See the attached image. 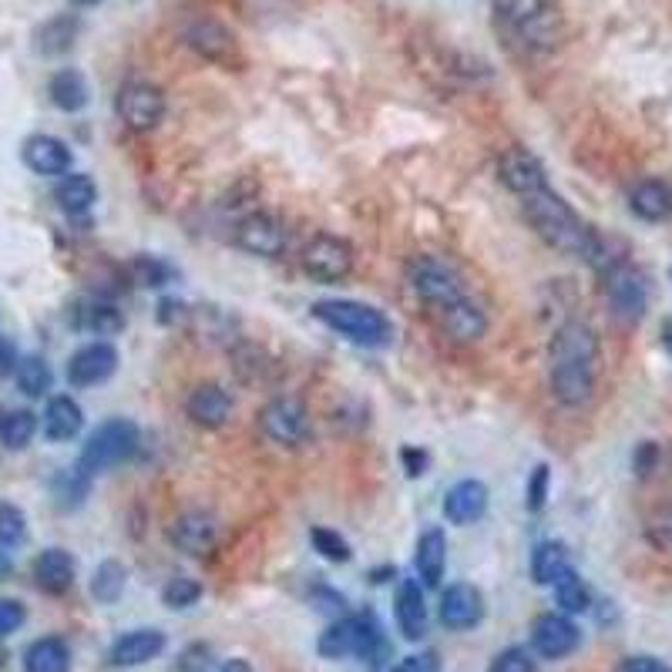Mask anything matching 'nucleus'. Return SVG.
<instances>
[{"mask_svg": "<svg viewBox=\"0 0 672 672\" xmlns=\"http://www.w3.org/2000/svg\"><path fill=\"white\" fill-rule=\"evenodd\" d=\"M662 344H665V350L672 354V319L662 323Z\"/></svg>", "mask_w": 672, "mask_h": 672, "instance_id": "obj_57", "label": "nucleus"}, {"mask_svg": "<svg viewBox=\"0 0 672 672\" xmlns=\"http://www.w3.org/2000/svg\"><path fill=\"white\" fill-rule=\"evenodd\" d=\"M209 665H213V649L202 646V642H195V646H188V649L178 655L175 672H209Z\"/></svg>", "mask_w": 672, "mask_h": 672, "instance_id": "obj_48", "label": "nucleus"}, {"mask_svg": "<svg viewBox=\"0 0 672 672\" xmlns=\"http://www.w3.org/2000/svg\"><path fill=\"white\" fill-rule=\"evenodd\" d=\"M521 206H524V216L534 226V232L542 236L552 249H559L565 256H575V259H585L595 269H605L609 262H616V259H609V252H605L601 236L578 219V213L568 206L559 192H552V185L542 188V192L524 195Z\"/></svg>", "mask_w": 672, "mask_h": 672, "instance_id": "obj_2", "label": "nucleus"}, {"mask_svg": "<svg viewBox=\"0 0 672 672\" xmlns=\"http://www.w3.org/2000/svg\"><path fill=\"white\" fill-rule=\"evenodd\" d=\"M310 545H313L326 562H336V565H344V562L354 559L350 542H347L340 531H333V528H313V531H310Z\"/></svg>", "mask_w": 672, "mask_h": 672, "instance_id": "obj_40", "label": "nucleus"}, {"mask_svg": "<svg viewBox=\"0 0 672 672\" xmlns=\"http://www.w3.org/2000/svg\"><path fill=\"white\" fill-rule=\"evenodd\" d=\"M387 575H397L393 568H380V572H373V582H387Z\"/></svg>", "mask_w": 672, "mask_h": 672, "instance_id": "obj_58", "label": "nucleus"}, {"mask_svg": "<svg viewBox=\"0 0 672 672\" xmlns=\"http://www.w3.org/2000/svg\"><path fill=\"white\" fill-rule=\"evenodd\" d=\"M118 370V350L108 340L85 344L78 354L67 360V383L72 387H95L105 383Z\"/></svg>", "mask_w": 672, "mask_h": 672, "instance_id": "obj_14", "label": "nucleus"}, {"mask_svg": "<svg viewBox=\"0 0 672 672\" xmlns=\"http://www.w3.org/2000/svg\"><path fill=\"white\" fill-rule=\"evenodd\" d=\"M498 175H501L505 188L514 192L518 198H524V195H531V192L549 188L545 165L538 162L528 149H508V152L498 159Z\"/></svg>", "mask_w": 672, "mask_h": 672, "instance_id": "obj_16", "label": "nucleus"}, {"mask_svg": "<svg viewBox=\"0 0 672 672\" xmlns=\"http://www.w3.org/2000/svg\"><path fill=\"white\" fill-rule=\"evenodd\" d=\"M14 380H18V390L24 397H44L51 390V367L41 360V357H21L18 367H14Z\"/></svg>", "mask_w": 672, "mask_h": 672, "instance_id": "obj_37", "label": "nucleus"}, {"mask_svg": "<svg viewBox=\"0 0 672 672\" xmlns=\"http://www.w3.org/2000/svg\"><path fill=\"white\" fill-rule=\"evenodd\" d=\"M568 568V549L562 542H542L531 552V578L538 585H555V578Z\"/></svg>", "mask_w": 672, "mask_h": 672, "instance_id": "obj_33", "label": "nucleus"}, {"mask_svg": "<svg viewBox=\"0 0 672 672\" xmlns=\"http://www.w3.org/2000/svg\"><path fill=\"white\" fill-rule=\"evenodd\" d=\"M655 460H659V447H655L652 441H646V444H639V447H636V457H632V464H636V470H639L642 478H649V475H652Z\"/></svg>", "mask_w": 672, "mask_h": 672, "instance_id": "obj_51", "label": "nucleus"}, {"mask_svg": "<svg viewBox=\"0 0 672 672\" xmlns=\"http://www.w3.org/2000/svg\"><path fill=\"white\" fill-rule=\"evenodd\" d=\"M169 538H172V545H178L188 555H206L219 542V524L206 511H185L172 521Z\"/></svg>", "mask_w": 672, "mask_h": 672, "instance_id": "obj_18", "label": "nucleus"}, {"mask_svg": "<svg viewBox=\"0 0 672 672\" xmlns=\"http://www.w3.org/2000/svg\"><path fill=\"white\" fill-rule=\"evenodd\" d=\"M236 246L252 256H262V259H277L286 249V232H283L280 219L265 216V213H252L236 226Z\"/></svg>", "mask_w": 672, "mask_h": 672, "instance_id": "obj_15", "label": "nucleus"}, {"mask_svg": "<svg viewBox=\"0 0 672 672\" xmlns=\"http://www.w3.org/2000/svg\"><path fill=\"white\" fill-rule=\"evenodd\" d=\"M72 669V649L61 636L34 639L24 652V672H67Z\"/></svg>", "mask_w": 672, "mask_h": 672, "instance_id": "obj_31", "label": "nucleus"}, {"mask_svg": "<svg viewBox=\"0 0 672 672\" xmlns=\"http://www.w3.org/2000/svg\"><path fill=\"white\" fill-rule=\"evenodd\" d=\"M219 672H252V665L246 659H229V662H223Z\"/></svg>", "mask_w": 672, "mask_h": 672, "instance_id": "obj_56", "label": "nucleus"}, {"mask_svg": "<svg viewBox=\"0 0 672 672\" xmlns=\"http://www.w3.org/2000/svg\"><path fill=\"white\" fill-rule=\"evenodd\" d=\"M319 655L329 659V662H340V659H360L364 665L377 669L390 646L383 639V629L377 622L373 613H357V616H344L336 619L316 642Z\"/></svg>", "mask_w": 672, "mask_h": 672, "instance_id": "obj_3", "label": "nucleus"}, {"mask_svg": "<svg viewBox=\"0 0 672 672\" xmlns=\"http://www.w3.org/2000/svg\"><path fill=\"white\" fill-rule=\"evenodd\" d=\"M11 572H14V559H11V552L4 545H0V582H4Z\"/></svg>", "mask_w": 672, "mask_h": 672, "instance_id": "obj_55", "label": "nucleus"}, {"mask_svg": "<svg viewBox=\"0 0 672 672\" xmlns=\"http://www.w3.org/2000/svg\"><path fill=\"white\" fill-rule=\"evenodd\" d=\"M182 310H185V306H182L178 300H162V303H159V319H162V323H175V319L182 316Z\"/></svg>", "mask_w": 672, "mask_h": 672, "instance_id": "obj_54", "label": "nucleus"}, {"mask_svg": "<svg viewBox=\"0 0 672 672\" xmlns=\"http://www.w3.org/2000/svg\"><path fill=\"white\" fill-rule=\"evenodd\" d=\"M188 418L198 424V427H223L232 414V397L229 390H223L219 383H198L192 393H188V403H185Z\"/></svg>", "mask_w": 672, "mask_h": 672, "instance_id": "obj_21", "label": "nucleus"}, {"mask_svg": "<svg viewBox=\"0 0 672 672\" xmlns=\"http://www.w3.org/2000/svg\"><path fill=\"white\" fill-rule=\"evenodd\" d=\"M28 538V518L18 505L11 501H0V545L4 549H18L24 545Z\"/></svg>", "mask_w": 672, "mask_h": 672, "instance_id": "obj_41", "label": "nucleus"}, {"mask_svg": "<svg viewBox=\"0 0 672 672\" xmlns=\"http://www.w3.org/2000/svg\"><path fill=\"white\" fill-rule=\"evenodd\" d=\"M8 665V649H4V642H0V669Z\"/></svg>", "mask_w": 672, "mask_h": 672, "instance_id": "obj_60", "label": "nucleus"}, {"mask_svg": "<svg viewBox=\"0 0 672 672\" xmlns=\"http://www.w3.org/2000/svg\"><path fill=\"white\" fill-rule=\"evenodd\" d=\"M124 578H128L124 565L115 562V559H108V562H101V565L95 568V575H91V595H95L101 605H115V601L121 598V592H124Z\"/></svg>", "mask_w": 672, "mask_h": 672, "instance_id": "obj_38", "label": "nucleus"}, {"mask_svg": "<svg viewBox=\"0 0 672 672\" xmlns=\"http://www.w3.org/2000/svg\"><path fill=\"white\" fill-rule=\"evenodd\" d=\"M34 582L47 595H64L75 585V559L64 549H44L34 559Z\"/></svg>", "mask_w": 672, "mask_h": 672, "instance_id": "obj_26", "label": "nucleus"}, {"mask_svg": "<svg viewBox=\"0 0 672 672\" xmlns=\"http://www.w3.org/2000/svg\"><path fill=\"white\" fill-rule=\"evenodd\" d=\"M390 672H437V655L434 652L408 655V659H400Z\"/></svg>", "mask_w": 672, "mask_h": 672, "instance_id": "obj_50", "label": "nucleus"}, {"mask_svg": "<svg viewBox=\"0 0 672 672\" xmlns=\"http://www.w3.org/2000/svg\"><path fill=\"white\" fill-rule=\"evenodd\" d=\"M444 562H447V538L441 528H427L421 538H418V555H414V565H418V575L427 588H437L441 578H444Z\"/></svg>", "mask_w": 672, "mask_h": 672, "instance_id": "obj_28", "label": "nucleus"}, {"mask_svg": "<svg viewBox=\"0 0 672 672\" xmlns=\"http://www.w3.org/2000/svg\"><path fill=\"white\" fill-rule=\"evenodd\" d=\"M165 646H169V639L162 629H131L111 646L108 662L115 669H134V665H145V662L159 659L165 652Z\"/></svg>", "mask_w": 672, "mask_h": 672, "instance_id": "obj_19", "label": "nucleus"}, {"mask_svg": "<svg viewBox=\"0 0 672 672\" xmlns=\"http://www.w3.org/2000/svg\"><path fill=\"white\" fill-rule=\"evenodd\" d=\"M85 427V411L72 393H54L44 408V434L47 441H75Z\"/></svg>", "mask_w": 672, "mask_h": 672, "instance_id": "obj_24", "label": "nucleus"}, {"mask_svg": "<svg viewBox=\"0 0 672 672\" xmlns=\"http://www.w3.org/2000/svg\"><path fill=\"white\" fill-rule=\"evenodd\" d=\"M75 8H95V4H101V0H72Z\"/></svg>", "mask_w": 672, "mask_h": 672, "instance_id": "obj_59", "label": "nucleus"}, {"mask_svg": "<svg viewBox=\"0 0 672 672\" xmlns=\"http://www.w3.org/2000/svg\"><path fill=\"white\" fill-rule=\"evenodd\" d=\"M128 273H131L134 283L145 286V290H159V286L172 283V277H175L172 265L162 262L159 256H134V259L128 262Z\"/></svg>", "mask_w": 672, "mask_h": 672, "instance_id": "obj_39", "label": "nucleus"}, {"mask_svg": "<svg viewBox=\"0 0 672 672\" xmlns=\"http://www.w3.org/2000/svg\"><path fill=\"white\" fill-rule=\"evenodd\" d=\"M441 316V326H444V333H451L454 340H460V344H470V340H481L485 336V329H488V319H485V313L470 303V300H460V303H454V306H447L444 313H437Z\"/></svg>", "mask_w": 672, "mask_h": 672, "instance_id": "obj_30", "label": "nucleus"}, {"mask_svg": "<svg viewBox=\"0 0 672 672\" xmlns=\"http://www.w3.org/2000/svg\"><path fill=\"white\" fill-rule=\"evenodd\" d=\"M54 198H57V206L67 213V216H85L95 202H98V185L91 175H82V172H72V175H64L54 188Z\"/></svg>", "mask_w": 672, "mask_h": 672, "instance_id": "obj_32", "label": "nucleus"}, {"mask_svg": "<svg viewBox=\"0 0 672 672\" xmlns=\"http://www.w3.org/2000/svg\"><path fill=\"white\" fill-rule=\"evenodd\" d=\"M582 632L565 613H545L531 626V646L542 659H565L578 649Z\"/></svg>", "mask_w": 672, "mask_h": 672, "instance_id": "obj_13", "label": "nucleus"}, {"mask_svg": "<svg viewBox=\"0 0 672 672\" xmlns=\"http://www.w3.org/2000/svg\"><path fill=\"white\" fill-rule=\"evenodd\" d=\"M134 451H139V427L124 418H115V421H105L91 437L88 444L82 447V457H78V470L85 478H95V475H105V470L118 467L121 460H128Z\"/></svg>", "mask_w": 672, "mask_h": 672, "instance_id": "obj_5", "label": "nucleus"}, {"mask_svg": "<svg viewBox=\"0 0 672 672\" xmlns=\"http://www.w3.org/2000/svg\"><path fill=\"white\" fill-rule=\"evenodd\" d=\"M182 37L185 44L213 64H223V67H232L239 64V47H236V37L229 34L226 24L213 21V18H195L182 28Z\"/></svg>", "mask_w": 672, "mask_h": 672, "instance_id": "obj_12", "label": "nucleus"}, {"mask_svg": "<svg viewBox=\"0 0 672 672\" xmlns=\"http://www.w3.org/2000/svg\"><path fill=\"white\" fill-rule=\"evenodd\" d=\"M313 316L360 347H387L393 336L390 319L380 310L357 300H319L313 303Z\"/></svg>", "mask_w": 672, "mask_h": 672, "instance_id": "obj_4", "label": "nucleus"}, {"mask_svg": "<svg viewBox=\"0 0 672 672\" xmlns=\"http://www.w3.org/2000/svg\"><path fill=\"white\" fill-rule=\"evenodd\" d=\"M605 280V300H609L613 313L622 319H639L649 306V280L626 259H616L601 269Z\"/></svg>", "mask_w": 672, "mask_h": 672, "instance_id": "obj_7", "label": "nucleus"}, {"mask_svg": "<svg viewBox=\"0 0 672 672\" xmlns=\"http://www.w3.org/2000/svg\"><path fill=\"white\" fill-rule=\"evenodd\" d=\"M21 155L34 175H67L75 162L72 149H67V142H61L57 134H31Z\"/></svg>", "mask_w": 672, "mask_h": 672, "instance_id": "obj_20", "label": "nucleus"}, {"mask_svg": "<svg viewBox=\"0 0 672 672\" xmlns=\"http://www.w3.org/2000/svg\"><path fill=\"white\" fill-rule=\"evenodd\" d=\"M14 367H18V354L4 336H0V373H14Z\"/></svg>", "mask_w": 672, "mask_h": 672, "instance_id": "obj_53", "label": "nucleus"}, {"mask_svg": "<svg viewBox=\"0 0 672 672\" xmlns=\"http://www.w3.org/2000/svg\"><path fill=\"white\" fill-rule=\"evenodd\" d=\"M37 434V414L21 408V411H8L4 421H0V444L8 451H24Z\"/></svg>", "mask_w": 672, "mask_h": 672, "instance_id": "obj_35", "label": "nucleus"}, {"mask_svg": "<svg viewBox=\"0 0 672 672\" xmlns=\"http://www.w3.org/2000/svg\"><path fill=\"white\" fill-rule=\"evenodd\" d=\"M28 622V609L18 598H0V639L14 636Z\"/></svg>", "mask_w": 672, "mask_h": 672, "instance_id": "obj_47", "label": "nucleus"}, {"mask_svg": "<svg viewBox=\"0 0 672 672\" xmlns=\"http://www.w3.org/2000/svg\"><path fill=\"white\" fill-rule=\"evenodd\" d=\"M669 280H672V269H669Z\"/></svg>", "mask_w": 672, "mask_h": 672, "instance_id": "obj_61", "label": "nucleus"}, {"mask_svg": "<svg viewBox=\"0 0 672 672\" xmlns=\"http://www.w3.org/2000/svg\"><path fill=\"white\" fill-rule=\"evenodd\" d=\"M481 619H485V595L475 585L457 582L441 595V622L451 632L475 629Z\"/></svg>", "mask_w": 672, "mask_h": 672, "instance_id": "obj_17", "label": "nucleus"}, {"mask_svg": "<svg viewBox=\"0 0 672 672\" xmlns=\"http://www.w3.org/2000/svg\"><path fill=\"white\" fill-rule=\"evenodd\" d=\"M72 323H75L78 329H85V333L111 336V333L121 329L124 319H121V313H118L115 303H108V300H101V296H91V300L75 303V310H72Z\"/></svg>", "mask_w": 672, "mask_h": 672, "instance_id": "obj_29", "label": "nucleus"}, {"mask_svg": "<svg viewBox=\"0 0 672 672\" xmlns=\"http://www.w3.org/2000/svg\"><path fill=\"white\" fill-rule=\"evenodd\" d=\"M115 111L124 121V128L145 134V131L162 124V118H165V95L152 82H124L118 88Z\"/></svg>", "mask_w": 672, "mask_h": 672, "instance_id": "obj_9", "label": "nucleus"}, {"mask_svg": "<svg viewBox=\"0 0 672 672\" xmlns=\"http://www.w3.org/2000/svg\"><path fill=\"white\" fill-rule=\"evenodd\" d=\"M303 269L316 283H340L354 273V249L340 236L319 232L303 249Z\"/></svg>", "mask_w": 672, "mask_h": 672, "instance_id": "obj_10", "label": "nucleus"}, {"mask_svg": "<svg viewBox=\"0 0 672 672\" xmlns=\"http://www.w3.org/2000/svg\"><path fill=\"white\" fill-rule=\"evenodd\" d=\"M629 209L642 223H665L672 219V185L662 178H642L629 192Z\"/></svg>", "mask_w": 672, "mask_h": 672, "instance_id": "obj_25", "label": "nucleus"}, {"mask_svg": "<svg viewBox=\"0 0 672 672\" xmlns=\"http://www.w3.org/2000/svg\"><path fill=\"white\" fill-rule=\"evenodd\" d=\"M88 481L91 478H85L82 470L75 467L72 475H61L57 478V501L67 508V505H82V498L88 495Z\"/></svg>", "mask_w": 672, "mask_h": 672, "instance_id": "obj_46", "label": "nucleus"}, {"mask_svg": "<svg viewBox=\"0 0 672 672\" xmlns=\"http://www.w3.org/2000/svg\"><path fill=\"white\" fill-rule=\"evenodd\" d=\"M47 95H51V105L57 111H67V115L82 111L88 105V98H91L85 75L75 72V67H61V72H54L51 82H47Z\"/></svg>", "mask_w": 672, "mask_h": 672, "instance_id": "obj_27", "label": "nucleus"}, {"mask_svg": "<svg viewBox=\"0 0 672 672\" xmlns=\"http://www.w3.org/2000/svg\"><path fill=\"white\" fill-rule=\"evenodd\" d=\"M549 383L565 408H585L598 380V336L588 323L568 319L559 326L549 354Z\"/></svg>", "mask_w": 672, "mask_h": 672, "instance_id": "obj_1", "label": "nucleus"}, {"mask_svg": "<svg viewBox=\"0 0 672 672\" xmlns=\"http://www.w3.org/2000/svg\"><path fill=\"white\" fill-rule=\"evenodd\" d=\"M646 542L662 552V555H672V508H655L649 518H646Z\"/></svg>", "mask_w": 672, "mask_h": 672, "instance_id": "obj_42", "label": "nucleus"}, {"mask_svg": "<svg viewBox=\"0 0 672 672\" xmlns=\"http://www.w3.org/2000/svg\"><path fill=\"white\" fill-rule=\"evenodd\" d=\"M616 672H672V669L655 655H629V659L619 662Z\"/></svg>", "mask_w": 672, "mask_h": 672, "instance_id": "obj_49", "label": "nucleus"}, {"mask_svg": "<svg viewBox=\"0 0 672 672\" xmlns=\"http://www.w3.org/2000/svg\"><path fill=\"white\" fill-rule=\"evenodd\" d=\"M202 598V585L195 578H172L165 588H162V601L169 605V609H188V605H195Z\"/></svg>", "mask_w": 672, "mask_h": 672, "instance_id": "obj_43", "label": "nucleus"}, {"mask_svg": "<svg viewBox=\"0 0 672 672\" xmlns=\"http://www.w3.org/2000/svg\"><path fill=\"white\" fill-rule=\"evenodd\" d=\"M485 511H488V488H485V481L464 478V481H457L444 495V514L454 524H475V521L485 518Z\"/></svg>", "mask_w": 672, "mask_h": 672, "instance_id": "obj_23", "label": "nucleus"}, {"mask_svg": "<svg viewBox=\"0 0 672 672\" xmlns=\"http://www.w3.org/2000/svg\"><path fill=\"white\" fill-rule=\"evenodd\" d=\"M78 31H82L78 18L61 14V18L47 21V24L37 31V47H41L44 54H51V57H54V54H64V51H72V47H75Z\"/></svg>", "mask_w": 672, "mask_h": 672, "instance_id": "obj_34", "label": "nucleus"}, {"mask_svg": "<svg viewBox=\"0 0 672 672\" xmlns=\"http://www.w3.org/2000/svg\"><path fill=\"white\" fill-rule=\"evenodd\" d=\"M549 481H552V475H549V464H538L534 470H531V478H528V491H524V505H528V511L531 514H538L545 508V501H549Z\"/></svg>", "mask_w": 672, "mask_h": 672, "instance_id": "obj_45", "label": "nucleus"}, {"mask_svg": "<svg viewBox=\"0 0 672 672\" xmlns=\"http://www.w3.org/2000/svg\"><path fill=\"white\" fill-rule=\"evenodd\" d=\"M555 601L562 605L565 616H578V613H588V609H592V592H588V585L578 578L575 568H568V572H562V575L555 578Z\"/></svg>", "mask_w": 672, "mask_h": 672, "instance_id": "obj_36", "label": "nucleus"}, {"mask_svg": "<svg viewBox=\"0 0 672 672\" xmlns=\"http://www.w3.org/2000/svg\"><path fill=\"white\" fill-rule=\"evenodd\" d=\"M397 626L403 632V639L421 642L427 636V601H424V588L414 578H403L397 588Z\"/></svg>", "mask_w": 672, "mask_h": 672, "instance_id": "obj_22", "label": "nucleus"}, {"mask_svg": "<svg viewBox=\"0 0 672 672\" xmlns=\"http://www.w3.org/2000/svg\"><path fill=\"white\" fill-rule=\"evenodd\" d=\"M495 14L505 28L521 34L524 44L552 41L559 21L552 0H495Z\"/></svg>", "mask_w": 672, "mask_h": 672, "instance_id": "obj_8", "label": "nucleus"}, {"mask_svg": "<svg viewBox=\"0 0 672 672\" xmlns=\"http://www.w3.org/2000/svg\"><path fill=\"white\" fill-rule=\"evenodd\" d=\"M259 427L273 444L296 447L310 434V418H306V408L296 397H277L259 411Z\"/></svg>", "mask_w": 672, "mask_h": 672, "instance_id": "obj_11", "label": "nucleus"}, {"mask_svg": "<svg viewBox=\"0 0 672 672\" xmlns=\"http://www.w3.org/2000/svg\"><path fill=\"white\" fill-rule=\"evenodd\" d=\"M408 283H411V290H414L434 313H444L447 306L467 300V293H464V286H460V280H457V273H454L447 262H441V259H434V256H414V259L408 262Z\"/></svg>", "mask_w": 672, "mask_h": 672, "instance_id": "obj_6", "label": "nucleus"}, {"mask_svg": "<svg viewBox=\"0 0 672 672\" xmlns=\"http://www.w3.org/2000/svg\"><path fill=\"white\" fill-rule=\"evenodd\" d=\"M488 672H538V662L528 649L521 646H511L505 652H498L488 665Z\"/></svg>", "mask_w": 672, "mask_h": 672, "instance_id": "obj_44", "label": "nucleus"}, {"mask_svg": "<svg viewBox=\"0 0 672 672\" xmlns=\"http://www.w3.org/2000/svg\"><path fill=\"white\" fill-rule=\"evenodd\" d=\"M400 460H403V470H408V478H421L427 470V454L418 451V447H403Z\"/></svg>", "mask_w": 672, "mask_h": 672, "instance_id": "obj_52", "label": "nucleus"}]
</instances>
